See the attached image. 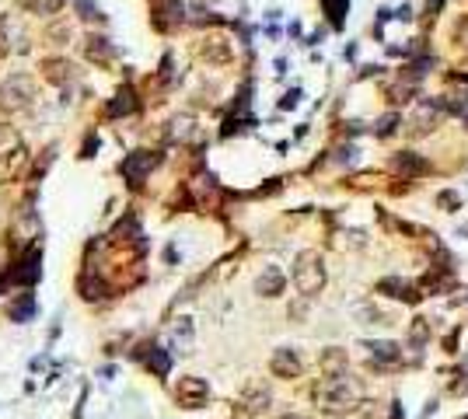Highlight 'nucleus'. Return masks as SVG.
Instances as JSON below:
<instances>
[{
  "label": "nucleus",
  "instance_id": "nucleus-35",
  "mask_svg": "<svg viewBox=\"0 0 468 419\" xmlns=\"http://www.w3.org/2000/svg\"><path fill=\"white\" fill-rule=\"evenodd\" d=\"M4 140H8V129H4V126H0V143H4Z\"/></svg>",
  "mask_w": 468,
  "mask_h": 419
},
{
  "label": "nucleus",
  "instance_id": "nucleus-13",
  "mask_svg": "<svg viewBox=\"0 0 468 419\" xmlns=\"http://www.w3.org/2000/svg\"><path fill=\"white\" fill-rule=\"evenodd\" d=\"M84 53H88V60L98 63V67H109V63L116 60V49H112V42H109L105 35H91L88 46H84Z\"/></svg>",
  "mask_w": 468,
  "mask_h": 419
},
{
  "label": "nucleus",
  "instance_id": "nucleus-2",
  "mask_svg": "<svg viewBox=\"0 0 468 419\" xmlns=\"http://www.w3.org/2000/svg\"><path fill=\"white\" fill-rule=\"evenodd\" d=\"M294 283L304 297H315L325 287V266H322V255L315 248H304L294 259Z\"/></svg>",
  "mask_w": 468,
  "mask_h": 419
},
{
  "label": "nucleus",
  "instance_id": "nucleus-5",
  "mask_svg": "<svg viewBox=\"0 0 468 419\" xmlns=\"http://www.w3.org/2000/svg\"><path fill=\"white\" fill-rule=\"evenodd\" d=\"M175 402L182 405V409H203L206 402H210V384L203 381V377H178V384H175Z\"/></svg>",
  "mask_w": 468,
  "mask_h": 419
},
{
  "label": "nucleus",
  "instance_id": "nucleus-15",
  "mask_svg": "<svg viewBox=\"0 0 468 419\" xmlns=\"http://www.w3.org/2000/svg\"><path fill=\"white\" fill-rule=\"evenodd\" d=\"M395 171H398V175L416 178V175H426V171H430V161H423V157H419V154H412V150H402V154L395 157Z\"/></svg>",
  "mask_w": 468,
  "mask_h": 419
},
{
  "label": "nucleus",
  "instance_id": "nucleus-9",
  "mask_svg": "<svg viewBox=\"0 0 468 419\" xmlns=\"http://www.w3.org/2000/svg\"><path fill=\"white\" fill-rule=\"evenodd\" d=\"M270 402H273V395H270V388H266L263 381H252V384L242 391V412H245V416H263V412L270 409Z\"/></svg>",
  "mask_w": 468,
  "mask_h": 419
},
{
  "label": "nucleus",
  "instance_id": "nucleus-17",
  "mask_svg": "<svg viewBox=\"0 0 468 419\" xmlns=\"http://www.w3.org/2000/svg\"><path fill=\"white\" fill-rule=\"evenodd\" d=\"M377 290H381V294H391V297H398V301H419L416 287H412V283H405V280H398V276L381 280V283H377Z\"/></svg>",
  "mask_w": 468,
  "mask_h": 419
},
{
  "label": "nucleus",
  "instance_id": "nucleus-32",
  "mask_svg": "<svg viewBox=\"0 0 468 419\" xmlns=\"http://www.w3.org/2000/svg\"><path fill=\"white\" fill-rule=\"evenodd\" d=\"M395 18H402V22H409V18H412V8H409V4H405V8H398V15H395Z\"/></svg>",
  "mask_w": 468,
  "mask_h": 419
},
{
  "label": "nucleus",
  "instance_id": "nucleus-10",
  "mask_svg": "<svg viewBox=\"0 0 468 419\" xmlns=\"http://www.w3.org/2000/svg\"><path fill=\"white\" fill-rule=\"evenodd\" d=\"M25 161H29V147H25V143H15L11 150L0 154V185H4V182H15V178L22 175Z\"/></svg>",
  "mask_w": 468,
  "mask_h": 419
},
{
  "label": "nucleus",
  "instance_id": "nucleus-30",
  "mask_svg": "<svg viewBox=\"0 0 468 419\" xmlns=\"http://www.w3.org/2000/svg\"><path fill=\"white\" fill-rule=\"evenodd\" d=\"M398 122H402V119H398V116L391 112V116H384V119H377V129H374V133H377V136H391V133L398 129Z\"/></svg>",
  "mask_w": 468,
  "mask_h": 419
},
{
  "label": "nucleus",
  "instance_id": "nucleus-18",
  "mask_svg": "<svg viewBox=\"0 0 468 419\" xmlns=\"http://www.w3.org/2000/svg\"><path fill=\"white\" fill-rule=\"evenodd\" d=\"M63 4H67V0H25L22 8L29 15H36V18H53V15L63 11Z\"/></svg>",
  "mask_w": 468,
  "mask_h": 419
},
{
  "label": "nucleus",
  "instance_id": "nucleus-8",
  "mask_svg": "<svg viewBox=\"0 0 468 419\" xmlns=\"http://www.w3.org/2000/svg\"><path fill=\"white\" fill-rule=\"evenodd\" d=\"M270 370H273V377H301V356H297V349H290V346H280V349H273V356H270Z\"/></svg>",
  "mask_w": 468,
  "mask_h": 419
},
{
  "label": "nucleus",
  "instance_id": "nucleus-7",
  "mask_svg": "<svg viewBox=\"0 0 468 419\" xmlns=\"http://www.w3.org/2000/svg\"><path fill=\"white\" fill-rule=\"evenodd\" d=\"M199 60L203 63H210V67H227L231 60H234V49H231V42L227 39H220V35H206L203 42H199Z\"/></svg>",
  "mask_w": 468,
  "mask_h": 419
},
{
  "label": "nucleus",
  "instance_id": "nucleus-28",
  "mask_svg": "<svg viewBox=\"0 0 468 419\" xmlns=\"http://www.w3.org/2000/svg\"><path fill=\"white\" fill-rule=\"evenodd\" d=\"M74 8L81 11V18H84V22H105V15L91 4V0H74Z\"/></svg>",
  "mask_w": 468,
  "mask_h": 419
},
{
  "label": "nucleus",
  "instance_id": "nucleus-22",
  "mask_svg": "<svg viewBox=\"0 0 468 419\" xmlns=\"http://www.w3.org/2000/svg\"><path fill=\"white\" fill-rule=\"evenodd\" d=\"M192 318H178V325H175V349L178 353H192Z\"/></svg>",
  "mask_w": 468,
  "mask_h": 419
},
{
  "label": "nucleus",
  "instance_id": "nucleus-27",
  "mask_svg": "<svg viewBox=\"0 0 468 419\" xmlns=\"http://www.w3.org/2000/svg\"><path fill=\"white\" fill-rule=\"evenodd\" d=\"M147 367H150L157 377H168V367H171V360H168V353H164V349H157V346H154V349H150V360H147Z\"/></svg>",
  "mask_w": 468,
  "mask_h": 419
},
{
  "label": "nucleus",
  "instance_id": "nucleus-16",
  "mask_svg": "<svg viewBox=\"0 0 468 419\" xmlns=\"http://www.w3.org/2000/svg\"><path fill=\"white\" fill-rule=\"evenodd\" d=\"M367 349H370V356H374L377 363H384V367H395V363H402V349H398V342H388V339H381V342H367Z\"/></svg>",
  "mask_w": 468,
  "mask_h": 419
},
{
  "label": "nucleus",
  "instance_id": "nucleus-19",
  "mask_svg": "<svg viewBox=\"0 0 468 419\" xmlns=\"http://www.w3.org/2000/svg\"><path fill=\"white\" fill-rule=\"evenodd\" d=\"M171 136L182 140V143H185V140H199L196 119H192V116H175V119H171Z\"/></svg>",
  "mask_w": 468,
  "mask_h": 419
},
{
  "label": "nucleus",
  "instance_id": "nucleus-11",
  "mask_svg": "<svg viewBox=\"0 0 468 419\" xmlns=\"http://www.w3.org/2000/svg\"><path fill=\"white\" fill-rule=\"evenodd\" d=\"M42 248H29V255L18 262V269H11V283H22V287H32L39 276H42Z\"/></svg>",
  "mask_w": 468,
  "mask_h": 419
},
{
  "label": "nucleus",
  "instance_id": "nucleus-6",
  "mask_svg": "<svg viewBox=\"0 0 468 419\" xmlns=\"http://www.w3.org/2000/svg\"><path fill=\"white\" fill-rule=\"evenodd\" d=\"M0 35H4V42H8V53H29L32 39H29V32H25L18 15H0Z\"/></svg>",
  "mask_w": 468,
  "mask_h": 419
},
{
  "label": "nucleus",
  "instance_id": "nucleus-21",
  "mask_svg": "<svg viewBox=\"0 0 468 419\" xmlns=\"http://www.w3.org/2000/svg\"><path fill=\"white\" fill-rule=\"evenodd\" d=\"M32 315H36V297H32V294H22V297L8 308V318H11V322H32Z\"/></svg>",
  "mask_w": 468,
  "mask_h": 419
},
{
  "label": "nucleus",
  "instance_id": "nucleus-14",
  "mask_svg": "<svg viewBox=\"0 0 468 419\" xmlns=\"http://www.w3.org/2000/svg\"><path fill=\"white\" fill-rule=\"evenodd\" d=\"M42 77H46L49 84H67V81L74 77V67H70V60H63V56H49V60H42Z\"/></svg>",
  "mask_w": 468,
  "mask_h": 419
},
{
  "label": "nucleus",
  "instance_id": "nucleus-25",
  "mask_svg": "<svg viewBox=\"0 0 468 419\" xmlns=\"http://www.w3.org/2000/svg\"><path fill=\"white\" fill-rule=\"evenodd\" d=\"M322 367H325V374H343V367H346V353H343V349H329V353H322Z\"/></svg>",
  "mask_w": 468,
  "mask_h": 419
},
{
  "label": "nucleus",
  "instance_id": "nucleus-12",
  "mask_svg": "<svg viewBox=\"0 0 468 419\" xmlns=\"http://www.w3.org/2000/svg\"><path fill=\"white\" fill-rule=\"evenodd\" d=\"M283 287H287V276H283L280 266H266V269L256 276V294H259V297H280Z\"/></svg>",
  "mask_w": 468,
  "mask_h": 419
},
{
  "label": "nucleus",
  "instance_id": "nucleus-1",
  "mask_svg": "<svg viewBox=\"0 0 468 419\" xmlns=\"http://www.w3.org/2000/svg\"><path fill=\"white\" fill-rule=\"evenodd\" d=\"M318 402H322V409H329V412H346V409H353L357 405V384L346 377V370L343 374H325V381L318 384Z\"/></svg>",
  "mask_w": 468,
  "mask_h": 419
},
{
  "label": "nucleus",
  "instance_id": "nucleus-20",
  "mask_svg": "<svg viewBox=\"0 0 468 419\" xmlns=\"http://www.w3.org/2000/svg\"><path fill=\"white\" fill-rule=\"evenodd\" d=\"M77 290H81V297H84V301H102V297H109L105 283H102L98 276L91 280V273H84V276L77 280Z\"/></svg>",
  "mask_w": 468,
  "mask_h": 419
},
{
  "label": "nucleus",
  "instance_id": "nucleus-3",
  "mask_svg": "<svg viewBox=\"0 0 468 419\" xmlns=\"http://www.w3.org/2000/svg\"><path fill=\"white\" fill-rule=\"evenodd\" d=\"M32 102H36V81L29 74H15V77H8L4 84H0V112L18 116Z\"/></svg>",
  "mask_w": 468,
  "mask_h": 419
},
{
  "label": "nucleus",
  "instance_id": "nucleus-4",
  "mask_svg": "<svg viewBox=\"0 0 468 419\" xmlns=\"http://www.w3.org/2000/svg\"><path fill=\"white\" fill-rule=\"evenodd\" d=\"M157 161H161V157H157L154 150H133V154H126V157H123L119 171H123V178L136 189V185H143V182H147V175L157 168Z\"/></svg>",
  "mask_w": 468,
  "mask_h": 419
},
{
  "label": "nucleus",
  "instance_id": "nucleus-23",
  "mask_svg": "<svg viewBox=\"0 0 468 419\" xmlns=\"http://www.w3.org/2000/svg\"><path fill=\"white\" fill-rule=\"evenodd\" d=\"M70 35H74L70 22H67V18H60V22H53V25L46 29V35H42V39H46L49 46H63V42H67Z\"/></svg>",
  "mask_w": 468,
  "mask_h": 419
},
{
  "label": "nucleus",
  "instance_id": "nucleus-24",
  "mask_svg": "<svg viewBox=\"0 0 468 419\" xmlns=\"http://www.w3.org/2000/svg\"><path fill=\"white\" fill-rule=\"evenodd\" d=\"M133 109H136V102H133V91H123V95H116V102H109V109H105V112L116 119V116H130Z\"/></svg>",
  "mask_w": 468,
  "mask_h": 419
},
{
  "label": "nucleus",
  "instance_id": "nucleus-31",
  "mask_svg": "<svg viewBox=\"0 0 468 419\" xmlns=\"http://www.w3.org/2000/svg\"><path fill=\"white\" fill-rule=\"evenodd\" d=\"M297 102H301V91H290V95L283 98V109H294Z\"/></svg>",
  "mask_w": 468,
  "mask_h": 419
},
{
  "label": "nucleus",
  "instance_id": "nucleus-34",
  "mask_svg": "<svg viewBox=\"0 0 468 419\" xmlns=\"http://www.w3.org/2000/svg\"><path fill=\"white\" fill-rule=\"evenodd\" d=\"M280 419H308V416H301V412H287V416H280Z\"/></svg>",
  "mask_w": 468,
  "mask_h": 419
},
{
  "label": "nucleus",
  "instance_id": "nucleus-26",
  "mask_svg": "<svg viewBox=\"0 0 468 419\" xmlns=\"http://www.w3.org/2000/svg\"><path fill=\"white\" fill-rule=\"evenodd\" d=\"M168 18L171 22H182V0H168ZM154 25L157 29H168V22H164V8H154Z\"/></svg>",
  "mask_w": 468,
  "mask_h": 419
},
{
  "label": "nucleus",
  "instance_id": "nucleus-29",
  "mask_svg": "<svg viewBox=\"0 0 468 419\" xmlns=\"http://www.w3.org/2000/svg\"><path fill=\"white\" fill-rule=\"evenodd\" d=\"M447 109H451V112H458V116L468 122V91H458V95H451Z\"/></svg>",
  "mask_w": 468,
  "mask_h": 419
},
{
  "label": "nucleus",
  "instance_id": "nucleus-33",
  "mask_svg": "<svg viewBox=\"0 0 468 419\" xmlns=\"http://www.w3.org/2000/svg\"><path fill=\"white\" fill-rule=\"evenodd\" d=\"M8 56V42H4V35H0V60Z\"/></svg>",
  "mask_w": 468,
  "mask_h": 419
}]
</instances>
